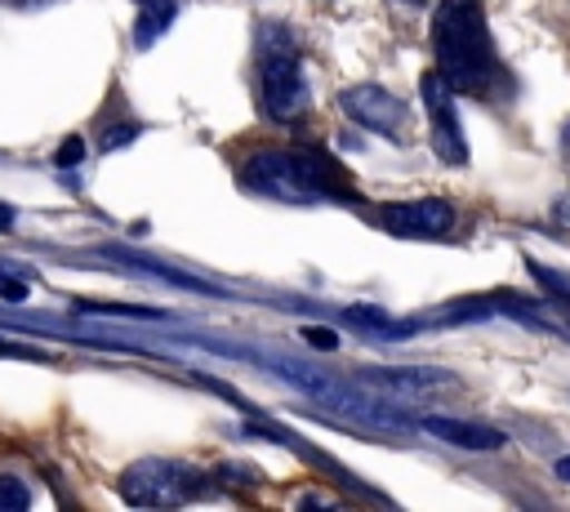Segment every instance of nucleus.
Wrapping results in <instances>:
<instances>
[{
  "label": "nucleus",
  "instance_id": "9d476101",
  "mask_svg": "<svg viewBox=\"0 0 570 512\" xmlns=\"http://www.w3.org/2000/svg\"><path fill=\"white\" fill-rule=\"evenodd\" d=\"M370 378L392 387V392H441V387H454V378L445 370H383V374H370Z\"/></svg>",
  "mask_w": 570,
  "mask_h": 512
},
{
  "label": "nucleus",
  "instance_id": "20e7f679",
  "mask_svg": "<svg viewBox=\"0 0 570 512\" xmlns=\"http://www.w3.org/2000/svg\"><path fill=\"white\" fill-rule=\"evenodd\" d=\"M272 40L276 36L263 31V53H258V62H263V111L285 125V120L307 111V85H303V71H298V58H294L289 40H281V45H272Z\"/></svg>",
  "mask_w": 570,
  "mask_h": 512
},
{
  "label": "nucleus",
  "instance_id": "6e6552de",
  "mask_svg": "<svg viewBox=\"0 0 570 512\" xmlns=\"http://www.w3.org/2000/svg\"><path fill=\"white\" fill-rule=\"evenodd\" d=\"M419 427L445 445H459V450H503L508 436L499 427H485V423H468V419H445V414H428L419 419Z\"/></svg>",
  "mask_w": 570,
  "mask_h": 512
},
{
  "label": "nucleus",
  "instance_id": "1a4fd4ad",
  "mask_svg": "<svg viewBox=\"0 0 570 512\" xmlns=\"http://www.w3.org/2000/svg\"><path fill=\"white\" fill-rule=\"evenodd\" d=\"M178 18V0H138V22H134V45L138 49H147V45H156L165 31H169V22Z\"/></svg>",
  "mask_w": 570,
  "mask_h": 512
},
{
  "label": "nucleus",
  "instance_id": "39448f33",
  "mask_svg": "<svg viewBox=\"0 0 570 512\" xmlns=\"http://www.w3.org/2000/svg\"><path fill=\"white\" fill-rule=\"evenodd\" d=\"M423 89V102H428V116H432V147L445 165H463L468 160V138H463V125H459V111H454V89L441 71H428L419 80Z\"/></svg>",
  "mask_w": 570,
  "mask_h": 512
},
{
  "label": "nucleus",
  "instance_id": "0eeeda50",
  "mask_svg": "<svg viewBox=\"0 0 570 512\" xmlns=\"http://www.w3.org/2000/svg\"><path fill=\"white\" fill-rule=\"evenodd\" d=\"M379 223L387 232H396V236H450L454 209H450V200H436V196L396 200V205H383L379 209Z\"/></svg>",
  "mask_w": 570,
  "mask_h": 512
},
{
  "label": "nucleus",
  "instance_id": "f3484780",
  "mask_svg": "<svg viewBox=\"0 0 570 512\" xmlns=\"http://www.w3.org/2000/svg\"><path fill=\"white\" fill-rule=\"evenodd\" d=\"M552 218H561V223H566V227H570V196H566V200H557V205H552Z\"/></svg>",
  "mask_w": 570,
  "mask_h": 512
},
{
  "label": "nucleus",
  "instance_id": "2eb2a0df",
  "mask_svg": "<svg viewBox=\"0 0 570 512\" xmlns=\"http://www.w3.org/2000/svg\"><path fill=\"white\" fill-rule=\"evenodd\" d=\"M303 334H307V343H312V347H325V352H334V347H338V334H334V329H325V325H307Z\"/></svg>",
  "mask_w": 570,
  "mask_h": 512
},
{
  "label": "nucleus",
  "instance_id": "f03ea898",
  "mask_svg": "<svg viewBox=\"0 0 570 512\" xmlns=\"http://www.w3.org/2000/svg\"><path fill=\"white\" fill-rule=\"evenodd\" d=\"M436 71L459 93H481L494 80V45L481 18V0H441L432 13Z\"/></svg>",
  "mask_w": 570,
  "mask_h": 512
},
{
  "label": "nucleus",
  "instance_id": "a211bd4d",
  "mask_svg": "<svg viewBox=\"0 0 570 512\" xmlns=\"http://www.w3.org/2000/svg\"><path fill=\"white\" fill-rule=\"evenodd\" d=\"M552 472H557L561 481H570V454H566V459H557V467H552Z\"/></svg>",
  "mask_w": 570,
  "mask_h": 512
},
{
  "label": "nucleus",
  "instance_id": "423d86ee",
  "mask_svg": "<svg viewBox=\"0 0 570 512\" xmlns=\"http://www.w3.org/2000/svg\"><path fill=\"white\" fill-rule=\"evenodd\" d=\"M338 107H343L361 129L383 134V138H401V134H405V120H410L405 102H401L396 93H387L383 85H352V89L338 93Z\"/></svg>",
  "mask_w": 570,
  "mask_h": 512
},
{
  "label": "nucleus",
  "instance_id": "f257e3e1",
  "mask_svg": "<svg viewBox=\"0 0 570 512\" xmlns=\"http://www.w3.org/2000/svg\"><path fill=\"white\" fill-rule=\"evenodd\" d=\"M245 187L289 200V205H312V200H352V178L343 165L325 151H254L240 169Z\"/></svg>",
  "mask_w": 570,
  "mask_h": 512
},
{
  "label": "nucleus",
  "instance_id": "f8f14e48",
  "mask_svg": "<svg viewBox=\"0 0 570 512\" xmlns=\"http://www.w3.org/2000/svg\"><path fill=\"white\" fill-rule=\"evenodd\" d=\"M31 503V490L18 476H0V512H22Z\"/></svg>",
  "mask_w": 570,
  "mask_h": 512
},
{
  "label": "nucleus",
  "instance_id": "6ab92c4d",
  "mask_svg": "<svg viewBox=\"0 0 570 512\" xmlns=\"http://www.w3.org/2000/svg\"><path fill=\"white\" fill-rule=\"evenodd\" d=\"M13 4H45V0H13Z\"/></svg>",
  "mask_w": 570,
  "mask_h": 512
},
{
  "label": "nucleus",
  "instance_id": "dca6fc26",
  "mask_svg": "<svg viewBox=\"0 0 570 512\" xmlns=\"http://www.w3.org/2000/svg\"><path fill=\"white\" fill-rule=\"evenodd\" d=\"M0 298H4V303H22V298H27V285L13 280V276H0Z\"/></svg>",
  "mask_w": 570,
  "mask_h": 512
},
{
  "label": "nucleus",
  "instance_id": "4468645a",
  "mask_svg": "<svg viewBox=\"0 0 570 512\" xmlns=\"http://www.w3.org/2000/svg\"><path fill=\"white\" fill-rule=\"evenodd\" d=\"M80 160H85V142H80V138H67V142L58 147V156H53L58 169H71V165H80Z\"/></svg>",
  "mask_w": 570,
  "mask_h": 512
},
{
  "label": "nucleus",
  "instance_id": "ddd939ff",
  "mask_svg": "<svg viewBox=\"0 0 570 512\" xmlns=\"http://www.w3.org/2000/svg\"><path fill=\"white\" fill-rule=\"evenodd\" d=\"M138 134H142V125H111V129H102V151L125 147V142H134Z\"/></svg>",
  "mask_w": 570,
  "mask_h": 512
},
{
  "label": "nucleus",
  "instance_id": "9b49d317",
  "mask_svg": "<svg viewBox=\"0 0 570 512\" xmlns=\"http://www.w3.org/2000/svg\"><path fill=\"white\" fill-rule=\"evenodd\" d=\"M530 276H534L548 294H557L561 303H570V276H566V272H552V267H543V263H530Z\"/></svg>",
  "mask_w": 570,
  "mask_h": 512
},
{
  "label": "nucleus",
  "instance_id": "7ed1b4c3",
  "mask_svg": "<svg viewBox=\"0 0 570 512\" xmlns=\"http://www.w3.org/2000/svg\"><path fill=\"white\" fill-rule=\"evenodd\" d=\"M205 494V476L174 459H142L120 472V499L129 508H178Z\"/></svg>",
  "mask_w": 570,
  "mask_h": 512
}]
</instances>
